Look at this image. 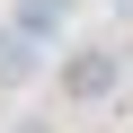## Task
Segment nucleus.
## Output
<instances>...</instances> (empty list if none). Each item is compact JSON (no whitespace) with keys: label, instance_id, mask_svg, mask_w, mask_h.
<instances>
[{"label":"nucleus","instance_id":"obj_1","mask_svg":"<svg viewBox=\"0 0 133 133\" xmlns=\"http://www.w3.org/2000/svg\"><path fill=\"white\" fill-rule=\"evenodd\" d=\"M115 89H124V62H115V44H89V53H71V62H62V98L98 107V98H115Z\"/></svg>","mask_w":133,"mask_h":133},{"label":"nucleus","instance_id":"obj_2","mask_svg":"<svg viewBox=\"0 0 133 133\" xmlns=\"http://www.w3.org/2000/svg\"><path fill=\"white\" fill-rule=\"evenodd\" d=\"M36 44H44V36H27L18 18L0 27V89H18V80H36Z\"/></svg>","mask_w":133,"mask_h":133},{"label":"nucleus","instance_id":"obj_3","mask_svg":"<svg viewBox=\"0 0 133 133\" xmlns=\"http://www.w3.org/2000/svg\"><path fill=\"white\" fill-rule=\"evenodd\" d=\"M71 9H80V0H18V9H9V18H18L27 36H53L62 18H71Z\"/></svg>","mask_w":133,"mask_h":133},{"label":"nucleus","instance_id":"obj_4","mask_svg":"<svg viewBox=\"0 0 133 133\" xmlns=\"http://www.w3.org/2000/svg\"><path fill=\"white\" fill-rule=\"evenodd\" d=\"M9 133H53V124H44V115H27V124H9Z\"/></svg>","mask_w":133,"mask_h":133}]
</instances>
